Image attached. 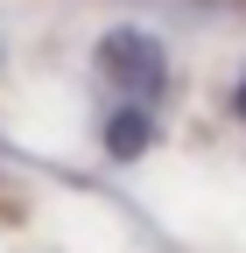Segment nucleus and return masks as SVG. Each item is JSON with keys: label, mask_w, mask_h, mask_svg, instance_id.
Here are the masks:
<instances>
[{"label": "nucleus", "mask_w": 246, "mask_h": 253, "mask_svg": "<svg viewBox=\"0 0 246 253\" xmlns=\"http://www.w3.org/2000/svg\"><path fill=\"white\" fill-rule=\"evenodd\" d=\"M148 148H155V113H148V106H120L106 120V155H113V162H141Z\"/></svg>", "instance_id": "f03ea898"}, {"label": "nucleus", "mask_w": 246, "mask_h": 253, "mask_svg": "<svg viewBox=\"0 0 246 253\" xmlns=\"http://www.w3.org/2000/svg\"><path fill=\"white\" fill-rule=\"evenodd\" d=\"M232 113H239V120H246V78H239V91H232Z\"/></svg>", "instance_id": "7ed1b4c3"}, {"label": "nucleus", "mask_w": 246, "mask_h": 253, "mask_svg": "<svg viewBox=\"0 0 246 253\" xmlns=\"http://www.w3.org/2000/svg\"><path fill=\"white\" fill-rule=\"evenodd\" d=\"M99 78L127 91V106H155L169 91V56L148 28H113V36H99Z\"/></svg>", "instance_id": "f257e3e1"}]
</instances>
